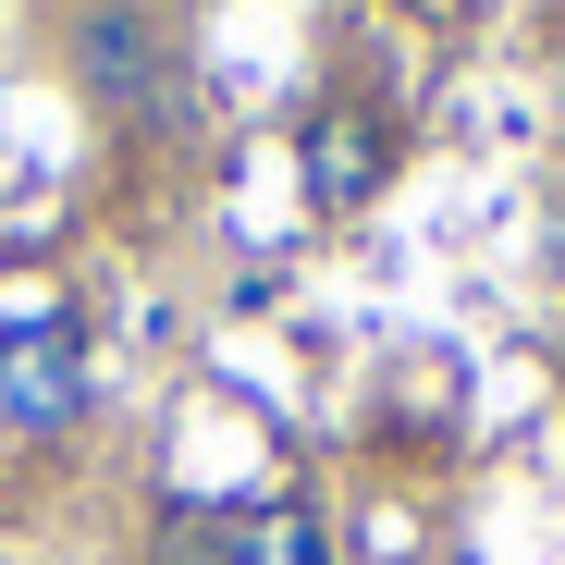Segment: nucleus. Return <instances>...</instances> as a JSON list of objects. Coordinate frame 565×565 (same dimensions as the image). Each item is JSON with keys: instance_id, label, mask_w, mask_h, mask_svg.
I'll list each match as a JSON object with an SVG mask.
<instances>
[{"instance_id": "6", "label": "nucleus", "mask_w": 565, "mask_h": 565, "mask_svg": "<svg viewBox=\"0 0 565 565\" xmlns=\"http://www.w3.org/2000/svg\"><path fill=\"white\" fill-rule=\"evenodd\" d=\"M553 270H565V198H553Z\"/></svg>"}, {"instance_id": "5", "label": "nucleus", "mask_w": 565, "mask_h": 565, "mask_svg": "<svg viewBox=\"0 0 565 565\" xmlns=\"http://www.w3.org/2000/svg\"><path fill=\"white\" fill-rule=\"evenodd\" d=\"M74 332V296L50 270H0V344H62Z\"/></svg>"}, {"instance_id": "1", "label": "nucleus", "mask_w": 565, "mask_h": 565, "mask_svg": "<svg viewBox=\"0 0 565 565\" xmlns=\"http://www.w3.org/2000/svg\"><path fill=\"white\" fill-rule=\"evenodd\" d=\"M62 74H74V99L99 111V124H160V99H172L160 13H148V0H74V25H62Z\"/></svg>"}, {"instance_id": "3", "label": "nucleus", "mask_w": 565, "mask_h": 565, "mask_svg": "<svg viewBox=\"0 0 565 565\" xmlns=\"http://www.w3.org/2000/svg\"><path fill=\"white\" fill-rule=\"evenodd\" d=\"M86 406H99V369H86V332L62 344H0V443H74Z\"/></svg>"}, {"instance_id": "4", "label": "nucleus", "mask_w": 565, "mask_h": 565, "mask_svg": "<svg viewBox=\"0 0 565 565\" xmlns=\"http://www.w3.org/2000/svg\"><path fill=\"white\" fill-rule=\"evenodd\" d=\"M234 565H344L332 504H320V492H258V504H234Z\"/></svg>"}, {"instance_id": "2", "label": "nucleus", "mask_w": 565, "mask_h": 565, "mask_svg": "<svg viewBox=\"0 0 565 565\" xmlns=\"http://www.w3.org/2000/svg\"><path fill=\"white\" fill-rule=\"evenodd\" d=\"M296 184H308V210H369L394 184V124L369 111V99H308L296 124Z\"/></svg>"}]
</instances>
